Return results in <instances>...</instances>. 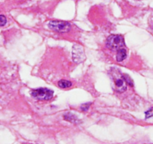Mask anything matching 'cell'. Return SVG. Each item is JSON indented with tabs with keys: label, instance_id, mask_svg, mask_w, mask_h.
Wrapping results in <instances>:
<instances>
[{
	"label": "cell",
	"instance_id": "cell-7",
	"mask_svg": "<svg viewBox=\"0 0 153 144\" xmlns=\"http://www.w3.org/2000/svg\"><path fill=\"white\" fill-rule=\"evenodd\" d=\"M127 57V51L126 48H123L117 50V60L118 62H123V60L126 59Z\"/></svg>",
	"mask_w": 153,
	"mask_h": 144
},
{
	"label": "cell",
	"instance_id": "cell-9",
	"mask_svg": "<svg viewBox=\"0 0 153 144\" xmlns=\"http://www.w3.org/2000/svg\"><path fill=\"white\" fill-rule=\"evenodd\" d=\"M122 77H123V80H125L126 84L129 85V86H134V81L132 80V79L131 78L130 76H128V74H123Z\"/></svg>",
	"mask_w": 153,
	"mask_h": 144
},
{
	"label": "cell",
	"instance_id": "cell-3",
	"mask_svg": "<svg viewBox=\"0 0 153 144\" xmlns=\"http://www.w3.org/2000/svg\"><path fill=\"white\" fill-rule=\"evenodd\" d=\"M53 91L47 88H38L31 92V95L33 98L40 101H49L53 98Z\"/></svg>",
	"mask_w": 153,
	"mask_h": 144
},
{
	"label": "cell",
	"instance_id": "cell-11",
	"mask_svg": "<svg viewBox=\"0 0 153 144\" xmlns=\"http://www.w3.org/2000/svg\"><path fill=\"white\" fill-rule=\"evenodd\" d=\"M90 105H91V103H85V104H82L81 107H80V108H81V110L83 111H86L89 110Z\"/></svg>",
	"mask_w": 153,
	"mask_h": 144
},
{
	"label": "cell",
	"instance_id": "cell-2",
	"mask_svg": "<svg viewBox=\"0 0 153 144\" xmlns=\"http://www.w3.org/2000/svg\"><path fill=\"white\" fill-rule=\"evenodd\" d=\"M50 29L59 33H66L71 29V26L68 22L62 20H51L48 23Z\"/></svg>",
	"mask_w": 153,
	"mask_h": 144
},
{
	"label": "cell",
	"instance_id": "cell-8",
	"mask_svg": "<svg viewBox=\"0 0 153 144\" xmlns=\"http://www.w3.org/2000/svg\"><path fill=\"white\" fill-rule=\"evenodd\" d=\"M58 86L62 89H67V88L71 87L72 86V83L68 80H61L58 82Z\"/></svg>",
	"mask_w": 153,
	"mask_h": 144
},
{
	"label": "cell",
	"instance_id": "cell-12",
	"mask_svg": "<svg viewBox=\"0 0 153 144\" xmlns=\"http://www.w3.org/2000/svg\"><path fill=\"white\" fill-rule=\"evenodd\" d=\"M151 117H153V108L146 112V119L151 118Z\"/></svg>",
	"mask_w": 153,
	"mask_h": 144
},
{
	"label": "cell",
	"instance_id": "cell-4",
	"mask_svg": "<svg viewBox=\"0 0 153 144\" xmlns=\"http://www.w3.org/2000/svg\"><path fill=\"white\" fill-rule=\"evenodd\" d=\"M72 58L74 62L80 63L86 59L84 50L80 45H74L72 49Z\"/></svg>",
	"mask_w": 153,
	"mask_h": 144
},
{
	"label": "cell",
	"instance_id": "cell-6",
	"mask_svg": "<svg viewBox=\"0 0 153 144\" xmlns=\"http://www.w3.org/2000/svg\"><path fill=\"white\" fill-rule=\"evenodd\" d=\"M63 117H64L65 120L70 122L74 123V124H79V123L81 122V121L74 114H71V113H67V114H65Z\"/></svg>",
	"mask_w": 153,
	"mask_h": 144
},
{
	"label": "cell",
	"instance_id": "cell-5",
	"mask_svg": "<svg viewBox=\"0 0 153 144\" xmlns=\"http://www.w3.org/2000/svg\"><path fill=\"white\" fill-rule=\"evenodd\" d=\"M115 85H116V87H117V91L120 92H123L126 90V83L125 82V80H123V77H118V78L115 79L114 80Z\"/></svg>",
	"mask_w": 153,
	"mask_h": 144
},
{
	"label": "cell",
	"instance_id": "cell-10",
	"mask_svg": "<svg viewBox=\"0 0 153 144\" xmlns=\"http://www.w3.org/2000/svg\"><path fill=\"white\" fill-rule=\"evenodd\" d=\"M7 19L4 15H0V26H3L6 24Z\"/></svg>",
	"mask_w": 153,
	"mask_h": 144
},
{
	"label": "cell",
	"instance_id": "cell-1",
	"mask_svg": "<svg viewBox=\"0 0 153 144\" xmlns=\"http://www.w3.org/2000/svg\"><path fill=\"white\" fill-rule=\"evenodd\" d=\"M106 45L109 49L118 50L125 47V39L121 35H111L107 39Z\"/></svg>",
	"mask_w": 153,
	"mask_h": 144
}]
</instances>
